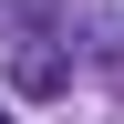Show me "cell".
Masks as SVG:
<instances>
[{
  "label": "cell",
  "mask_w": 124,
  "mask_h": 124,
  "mask_svg": "<svg viewBox=\"0 0 124 124\" xmlns=\"http://www.w3.org/2000/svg\"><path fill=\"white\" fill-rule=\"evenodd\" d=\"M62 83H72V62H62L52 41H21V52H10V93H21V103H52Z\"/></svg>",
  "instance_id": "6da1fadb"
},
{
  "label": "cell",
  "mask_w": 124,
  "mask_h": 124,
  "mask_svg": "<svg viewBox=\"0 0 124 124\" xmlns=\"http://www.w3.org/2000/svg\"><path fill=\"white\" fill-rule=\"evenodd\" d=\"M0 124H21V114H10V103H0Z\"/></svg>",
  "instance_id": "7a4b0ae2"
}]
</instances>
